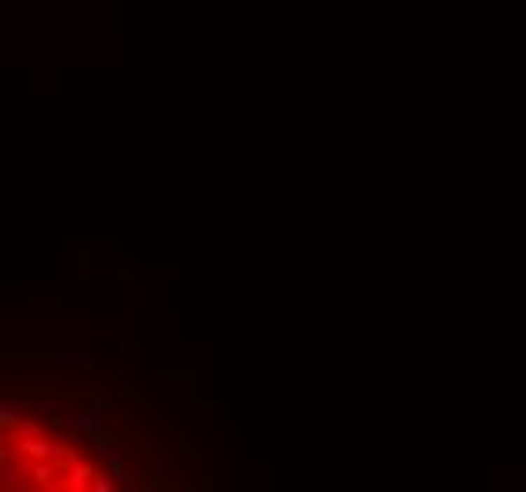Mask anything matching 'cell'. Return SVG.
<instances>
[{"mask_svg": "<svg viewBox=\"0 0 526 492\" xmlns=\"http://www.w3.org/2000/svg\"><path fill=\"white\" fill-rule=\"evenodd\" d=\"M80 435H88V440H99L102 428H106V402H91L88 409L76 416V424H72Z\"/></svg>", "mask_w": 526, "mask_h": 492, "instance_id": "7a4b0ae2", "label": "cell"}, {"mask_svg": "<svg viewBox=\"0 0 526 492\" xmlns=\"http://www.w3.org/2000/svg\"><path fill=\"white\" fill-rule=\"evenodd\" d=\"M121 485V481L114 477V473H110V477H106V473H95V477H91V489H95V492H114Z\"/></svg>", "mask_w": 526, "mask_h": 492, "instance_id": "7c38bea8", "label": "cell"}, {"mask_svg": "<svg viewBox=\"0 0 526 492\" xmlns=\"http://www.w3.org/2000/svg\"><path fill=\"white\" fill-rule=\"evenodd\" d=\"M20 421H23V416H20V405H12V402L0 405V428H4V432H12Z\"/></svg>", "mask_w": 526, "mask_h": 492, "instance_id": "ba28073f", "label": "cell"}, {"mask_svg": "<svg viewBox=\"0 0 526 492\" xmlns=\"http://www.w3.org/2000/svg\"><path fill=\"white\" fill-rule=\"evenodd\" d=\"M39 413H42V416H50V421L57 424V402H39Z\"/></svg>", "mask_w": 526, "mask_h": 492, "instance_id": "4fadbf2b", "label": "cell"}, {"mask_svg": "<svg viewBox=\"0 0 526 492\" xmlns=\"http://www.w3.org/2000/svg\"><path fill=\"white\" fill-rule=\"evenodd\" d=\"M64 367H91V352L88 349H76V352H64L61 356Z\"/></svg>", "mask_w": 526, "mask_h": 492, "instance_id": "9c48e42d", "label": "cell"}, {"mask_svg": "<svg viewBox=\"0 0 526 492\" xmlns=\"http://www.w3.org/2000/svg\"><path fill=\"white\" fill-rule=\"evenodd\" d=\"M0 485L4 489L20 485V466L12 462V447H4V454H0Z\"/></svg>", "mask_w": 526, "mask_h": 492, "instance_id": "8992f818", "label": "cell"}, {"mask_svg": "<svg viewBox=\"0 0 526 492\" xmlns=\"http://www.w3.org/2000/svg\"><path fill=\"white\" fill-rule=\"evenodd\" d=\"M91 262H95V254H88V250H80V254H76V276H80V281H88V276L95 273Z\"/></svg>", "mask_w": 526, "mask_h": 492, "instance_id": "8fae6325", "label": "cell"}, {"mask_svg": "<svg viewBox=\"0 0 526 492\" xmlns=\"http://www.w3.org/2000/svg\"><path fill=\"white\" fill-rule=\"evenodd\" d=\"M27 477L34 481L39 489H50V485H57V466H53V458H34L31 466H27Z\"/></svg>", "mask_w": 526, "mask_h": 492, "instance_id": "5b68a950", "label": "cell"}, {"mask_svg": "<svg viewBox=\"0 0 526 492\" xmlns=\"http://www.w3.org/2000/svg\"><path fill=\"white\" fill-rule=\"evenodd\" d=\"M46 432V424H39V421H20L12 432H8V440H15V435H42Z\"/></svg>", "mask_w": 526, "mask_h": 492, "instance_id": "30bf717a", "label": "cell"}, {"mask_svg": "<svg viewBox=\"0 0 526 492\" xmlns=\"http://www.w3.org/2000/svg\"><path fill=\"white\" fill-rule=\"evenodd\" d=\"M140 360H144V345L133 341V337H121V364L133 367V364H140Z\"/></svg>", "mask_w": 526, "mask_h": 492, "instance_id": "52a82bcc", "label": "cell"}, {"mask_svg": "<svg viewBox=\"0 0 526 492\" xmlns=\"http://www.w3.org/2000/svg\"><path fill=\"white\" fill-rule=\"evenodd\" d=\"M95 443H99V447H95V451H99V458L106 462L110 473H114L121 485H125V462H121V443H118V440H110V435H99Z\"/></svg>", "mask_w": 526, "mask_h": 492, "instance_id": "3957f363", "label": "cell"}, {"mask_svg": "<svg viewBox=\"0 0 526 492\" xmlns=\"http://www.w3.org/2000/svg\"><path fill=\"white\" fill-rule=\"evenodd\" d=\"M91 477H95V470H91L88 462L80 458V454H72V458H69V477H64V489H72V492L91 489Z\"/></svg>", "mask_w": 526, "mask_h": 492, "instance_id": "277c9868", "label": "cell"}, {"mask_svg": "<svg viewBox=\"0 0 526 492\" xmlns=\"http://www.w3.org/2000/svg\"><path fill=\"white\" fill-rule=\"evenodd\" d=\"M8 447H12L15 454H23V458H53V462H69L72 458V451H69V443H61V440H46V432L42 435H15V440H8Z\"/></svg>", "mask_w": 526, "mask_h": 492, "instance_id": "6da1fadb", "label": "cell"}]
</instances>
